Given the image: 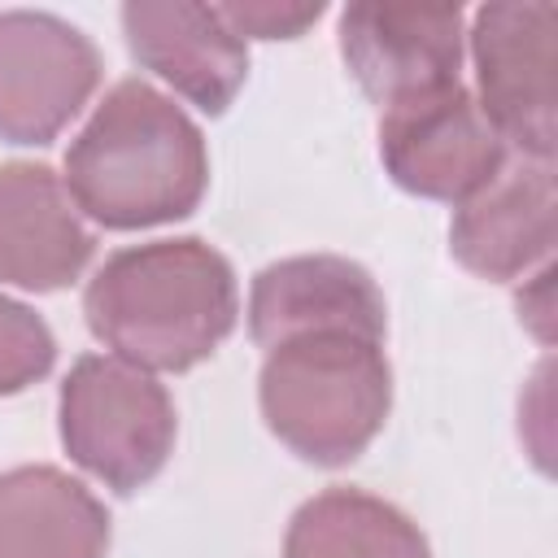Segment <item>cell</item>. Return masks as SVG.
<instances>
[{
  "mask_svg": "<svg viewBox=\"0 0 558 558\" xmlns=\"http://www.w3.org/2000/svg\"><path fill=\"white\" fill-rule=\"evenodd\" d=\"M480 109L519 157L549 161L558 140V4H484L471 26Z\"/></svg>",
  "mask_w": 558,
  "mask_h": 558,
  "instance_id": "obj_5",
  "label": "cell"
},
{
  "mask_svg": "<svg viewBox=\"0 0 558 558\" xmlns=\"http://www.w3.org/2000/svg\"><path fill=\"white\" fill-rule=\"evenodd\" d=\"M87 327L140 371H187L235 327V275L201 240L113 253L83 296Z\"/></svg>",
  "mask_w": 558,
  "mask_h": 558,
  "instance_id": "obj_2",
  "label": "cell"
},
{
  "mask_svg": "<svg viewBox=\"0 0 558 558\" xmlns=\"http://www.w3.org/2000/svg\"><path fill=\"white\" fill-rule=\"evenodd\" d=\"M384 296L375 279L349 257H288L253 279L248 331L262 349L301 336H362L384 340Z\"/></svg>",
  "mask_w": 558,
  "mask_h": 558,
  "instance_id": "obj_9",
  "label": "cell"
},
{
  "mask_svg": "<svg viewBox=\"0 0 558 558\" xmlns=\"http://www.w3.org/2000/svg\"><path fill=\"white\" fill-rule=\"evenodd\" d=\"M205 179L209 157L196 122L140 78L118 83L65 153L70 201L113 231L192 214Z\"/></svg>",
  "mask_w": 558,
  "mask_h": 558,
  "instance_id": "obj_1",
  "label": "cell"
},
{
  "mask_svg": "<svg viewBox=\"0 0 558 558\" xmlns=\"http://www.w3.org/2000/svg\"><path fill=\"white\" fill-rule=\"evenodd\" d=\"M340 52L357 87L384 109L445 92L462 65V9L357 0L340 13Z\"/></svg>",
  "mask_w": 558,
  "mask_h": 558,
  "instance_id": "obj_6",
  "label": "cell"
},
{
  "mask_svg": "<svg viewBox=\"0 0 558 558\" xmlns=\"http://www.w3.org/2000/svg\"><path fill=\"white\" fill-rule=\"evenodd\" d=\"M379 157L405 192L462 205L506 166V140L493 131L475 96L453 83L384 109Z\"/></svg>",
  "mask_w": 558,
  "mask_h": 558,
  "instance_id": "obj_7",
  "label": "cell"
},
{
  "mask_svg": "<svg viewBox=\"0 0 558 558\" xmlns=\"http://www.w3.org/2000/svg\"><path fill=\"white\" fill-rule=\"evenodd\" d=\"M449 248L480 279H514L545 262L554 248V166L536 157L506 161L458 205Z\"/></svg>",
  "mask_w": 558,
  "mask_h": 558,
  "instance_id": "obj_10",
  "label": "cell"
},
{
  "mask_svg": "<svg viewBox=\"0 0 558 558\" xmlns=\"http://www.w3.org/2000/svg\"><path fill=\"white\" fill-rule=\"evenodd\" d=\"M92 257V231L65 183L35 161L0 166V279L35 292L65 288Z\"/></svg>",
  "mask_w": 558,
  "mask_h": 558,
  "instance_id": "obj_12",
  "label": "cell"
},
{
  "mask_svg": "<svg viewBox=\"0 0 558 558\" xmlns=\"http://www.w3.org/2000/svg\"><path fill=\"white\" fill-rule=\"evenodd\" d=\"M222 22L244 39V35H257V39H292L301 35L305 26L318 22L323 4H218Z\"/></svg>",
  "mask_w": 558,
  "mask_h": 558,
  "instance_id": "obj_16",
  "label": "cell"
},
{
  "mask_svg": "<svg viewBox=\"0 0 558 558\" xmlns=\"http://www.w3.org/2000/svg\"><path fill=\"white\" fill-rule=\"evenodd\" d=\"M61 440L96 480L135 493L170 458L174 405L140 366L122 357H78L61 384Z\"/></svg>",
  "mask_w": 558,
  "mask_h": 558,
  "instance_id": "obj_4",
  "label": "cell"
},
{
  "mask_svg": "<svg viewBox=\"0 0 558 558\" xmlns=\"http://www.w3.org/2000/svg\"><path fill=\"white\" fill-rule=\"evenodd\" d=\"M283 558H432L423 532L384 497L327 488L292 514Z\"/></svg>",
  "mask_w": 558,
  "mask_h": 558,
  "instance_id": "obj_14",
  "label": "cell"
},
{
  "mask_svg": "<svg viewBox=\"0 0 558 558\" xmlns=\"http://www.w3.org/2000/svg\"><path fill=\"white\" fill-rule=\"evenodd\" d=\"M126 44L157 78L205 113H222L248 74L244 39L222 22L218 4H126Z\"/></svg>",
  "mask_w": 558,
  "mask_h": 558,
  "instance_id": "obj_11",
  "label": "cell"
},
{
  "mask_svg": "<svg viewBox=\"0 0 558 558\" xmlns=\"http://www.w3.org/2000/svg\"><path fill=\"white\" fill-rule=\"evenodd\" d=\"M100 57L52 13H0V135L48 144L96 92Z\"/></svg>",
  "mask_w": 558,
  "mask_h": 558,
  "instance_id": "obj_8",
  "label": "cell"
},
{
  "mask_svg": "<svg viewBox=\"0 0 558 558\" xmlns=\"http://www.w3.org/2000/svg\"><path fill=\"white\" fill-rule=\"evenodd\" d=\"M52 357H57V344L44 318L26 310L22 301L0 296V397L22 392L26 384L44 379Z\"/></svg>",
  "mask_w": 558,
  "mask_h": 558,
  "instance_id": "obj_15",
  "label": "cell"
},
{
  "mask_svg": "<svg viewBox=\"0 0 558 558\" xmlns=\"http://www.w3.org/2000/svg\"><path fill=\"white\" fill-rule=\"evenodd\" d=\"M105 506L57 466L0 475V558H105Z\"/></svg>",
  "mask_w": 558,
  "mask_h": 558,
  "instance_id": "obj_13",
  "label": "cell"
},
{
  "mask_svg": "<svg viewBox=\"0 0 558 558\" xmlns=\"http://www.w3.org/2000/svg\"><path fill=\"white\" fill-rule=\"evenodd\" d=\"M392 375L379 340L301 336L270 349L262 366L266 427L301 458L340 466L357 458L388 418Z\"/></svg>",
  "mask_w": 558,
  "mask_h": 558,
  "instance_id": "obj_3",
  "label": "cell"
},
{
  "mask_svg": "<svg viewBox=\"0 0 558 558\" xmlns=\"http://www.w3.org/2000/svg\"><path fill=\"white\" fill-rule=\"evenodd\" d=\"M549 288H554V266H545V270L519 292V318H523L541 340H549V327H554V301H549Z\"/></svg>",
  "mask_w": 558,
  "mask_h": 558,
  "instance_id": "obj_17",
  "label": "cell"
}]
</instances>
